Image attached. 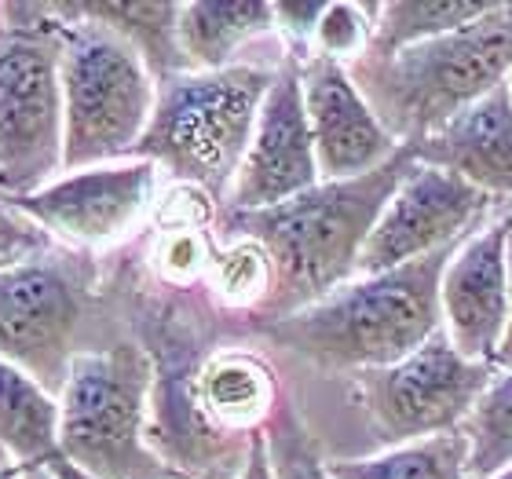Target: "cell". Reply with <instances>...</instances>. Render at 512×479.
<instances>
[{
	"label": "cell",
	"mask_w": 512,
	"mask_h": 479,
	"mask_svg": "<svg viewBox=\"0 0 512 479\" xmlns=\"http://www.w3.org/2000/svg\"><path fill=\"white\" fill-rule=\"evenodd\" d=\"M414 165V150L399 147L381 169L355 180H322L275 209H220V231L227 238H253L275 260V293L256 322L286 319L352 282L377 216Z\"/></svg>",
	"instance_id": "obj_1"
},
{
	"label": "cell",
	"mask_w": 512,
	"mask_h": 479,
	"mask_svg": "<svg viewBox=\"0 0 512 479\" xmlns=\"http://www.w3.org/2000/svg\"><path fill=\"white\" fill-rule=\"evenodd\" d=\"M458 245L381 275H355L286 319L256 322L275 344L322 370L363 373L406 359L443 330L439 282Z\"/></svg>",
	"instance_id": "obj_2"
},
{
	"label": "cell",
	"mask_w": 512,
	"mask_h": 479,
	"mask_svg": "<svg viewBox=\"0 0 512 479\" xmlns=\"http://www.w3.org/2000/svg\"><path fill=\"white\" fill-rule=\"evenodd\" d=\"M512 70V4H494L487 15L403 52H366L348 66L352 81L395 136L399 147H417L465 110L509 81Z\"/></svg>",
	"instance_id": "obj_3"
},
{
	"label": "cell",
	"mask_w": 512,
	"mask_h": 479,
	"mask_svg": "<svg viewBox=\"0 0 512 479\" xmlns=\"http://www.w3.org/2000/svg\"><path fill=\"white\" fill-rule=\"evenodd\" d=\"M275 74L278 66L238 63L227 70H191L158 85L136 158L227 202Z\"/></svg>",
	"instance_id": "obj_4"
},
{
	"label": "cell",
	"mask_w": 512,
	"mask_h": 479,
	"mask_svg": "<svg viewBox=\"0 0 512 479\" xmlns=\"http://www.w3.org/2000/svg\"><path fill=\"white\" fill-rule=\"evenodd\" d=\"M63 22V172L136 158L158 103V81L107 26L85 19L77 4H52Z\"/></svg>",
	"instance_id": "obj_5"
},
{
	"label": "cell",
	"mask_w": 512,
	"mask_h": 479,
	"mask_svg": "<svg viewBox=\"0 0 512 479\" xmlns=\"http://www.w3.org/2000/svg\"><path fill=\"white\" fill-rule=\"evenodd\" d=\"M154 359L118 341L77 352L59 395L63 454L88 479H183L147 443V403Z\"/></svg>",
	"instance_id": "obj_6"
},
{
	"label": "cell",
	"mask_w": 512,
	"mask_h": 479,
	"mask_svg": "<svg viewBox=\"0 0 512 479\" xmlns=\"http://www.w3.org/2000/svg\"><path fill=\"white\" fill-rule=\"evenodd\" d=\"M0 30V198H22L63 172V22L52 4H26Z\"/></svg>",
	"instance_id": "obj_7"
},
{
	"label": "cell",
	"mask_w": 512,
	"mask_h": 479,
	"mask_svg": "<svg viewBox=\"0 0 512 479\" xmlns=\"http://www.w3.org/2000/svg\"><path fill=\"white\" fill-rule=\"evenodd\" d=\"M491 362H472L439 330L428 344L381 370L352 373L370 425L388 447L458 432L494 377Z\"/></svg>",
	"instance_id": "obj_8"
},
{
	"label": "cell",
	"mask_w": 512,
	"mask_h": 479,
	"mask_svg": "<svg viewBox=\"0 0 512 479\" xmlns=\"http://www.w3.org/2000/svg\"><path fill=\"white\" fill-rule=\"evenodd\" d=\"M85 286L63 264L26 260L0 267V359L19 366L55 399L77 359Z\"/></svg>",
	"instance_id": "obj_9"
},
{
	"label": "cell",
	"mask_w": 512,
	"mask_h": 479,
	"mask_svg": "<svg viewBox=\"0 0 512 479\" xmlns=\"http://www.w3.org/2000/svg\"><path fill=\"white\" fill-rule=\"evenodd\" d=\"M491 213V198L472 183L436 165L417 161L406 180L395 187L374 235L359 256V275L395 271L476 235Z\"/></svg>",
	"instance_id": "obj_10"
},
{
	"label": "cell",
	"mask_w": 512,
	"mask_h": 479,
	"mask_svg": "<svg viewBox=\"0 0 512 479\" xmlns=\"http://www.w3.org/2000/svg\"><path fill=\"white\" fill-rule=\"evenodd\" d=\"M158 165L128 158L55 176L48 187L8 198L48 235L81 249H107L143 224L158 191Z\"/></svg>",
	"instance_id": "obj_11"
},
{
	"label": "cell",
	"mask_w": 512,
	"mask_h": 479,
	"mask_svg": "<svg viewBox=\"0 0 512 479\" xmlns=\"http://www.w3.org/2000/svg\"><path fill=\"white\" fill-rule=\"evenodd\" d=\"M315 183H322V172L319 158H315L308 110H304L300 63L286 55L267 88L246 161L238 169L224 209H235V213L275 209V205L293 202L304 191H311Z\"/></svg>",
	"instance_id": "obj_12"
},
{
	"label": "cell",
	"mask_w": 512,
	"mask_h": 479,
	"mask_svg": "<svg viewBox=\"0 0 512 479\" xmlns=\"http://www.w3.org/2000/svg\"><path fill=\"white\" fill-rule=\"evenodd\" d=\"M509 231L512 216L483 224L454 249L439 282V315L447 341L472 362H491L509 319Z\"/></svg>",
	"instance_id": "obj_13"
},
{
	"label": "cell",
	"mask_w": 512,
	"mask_h": 479,
	"mask_svg": "<svg viewBox=\"0 0 512 479\" xmlns=\"http://www.w3.org/2000/svg\"><path fill=\"white\" fill-rule=\"evenodd\" d=\"M297 63L322 180H355L399 154L395 136L366 103L348 66L322 55H304Z\"/></svg>",
	"instance_id": "obj_14"
},
{
	"label": "cell",
	"mask_w": 512,
	"mask_h": 479,
	"mask_svg": "<svg viewBox=\"0 0 512 479\" xmlns=\"http://www.w3.org/2000/svg\"><path fill=\"white\" fill-rule=\"evenodd\" d=\"M417 161L447 169L483 191L491 202H512V99L509 88H498L472 110L454 118L436 136L421 139Z\"/></svg>",
	"instance_id": "obj_15"
},
{
	"label": "cell",
	"mask_w": 512,
	"mask_h": 479,
	"mask_svg": "<svg viewBox=\"0 0 512 479\" xmlns=\"http://www.w3.org/2000/svg\"><path fill=\"white\" fill-rule=\"evenodd\" d=\"M0 454L19 472L48 469L63 479H88L63 454L59 399L8 359H0Z\"/></svg>",
	"instance_id": "obj_16"
},
{
	"label": "cell",
	"mask_w": 512,
	"mask_h": 479,
	"mask_svg": "<svg viewBox=\"0 0 512 479\" xmlns=\"http://www.w3.org/2000/svg\"><path fill=\"white\" fill-rule=\"evenodd\" d=\"M194 406L220 432L256 436L278 406L275 373L249 352H220L194 373Z\"/></svg>",
	"instance_id": "obj_17"
},
{
	"label": "cell",
	"mask_w": 512,
	"mask_h": 479,
	"mask_svg": "<svg viewBox=\"0 0 512 479\" xmlns=\"http://www.w3.org/2000/svg\"><path fill=\"white\" fill-rule=\"evenodd\" d=\"M275 4H180V44L191 70H227L246 44L275 33Z\"/></svg>",
	"instance_id": "obj_18"
},
{
	"label": "cell",
	"mask_w": 512,
	"mask_h": 479,
	"mask_svg": "<svg viewBox=\"0 0 512 479\" xmlns=\"http://www.w3.org/2000/svg\"><path fill=\"white\" fill-rule=\"evenodd\" d=\"M77 11L118 33L158 85L191 74L180 44V4H77Z\"/></svg>",
	"instance_id": "obj_19"
},
{
	"label": "cell",
	"mask_w": 512,
	"mask_h": 479,
	"mask_svg": "<svg viewBox=\"0 0 512 479\" xmlns=\"http://www.w3.org/2000/svg\"><path fill=\"white\" fill-rule=\"evenodd\" d=\"M333 479H472L465 432H443L403 447H388L374 458L330 461Z\"/></svg>",
	"instance_id": "obj_20"
},
{
	"label": "cell",
	"mask_w": 512,
	"mask_h": 479,
	"mask_svg": "<svg viewBox=\"0 0 512 479\" xmlns=\"http://www.w3.org/2000/svg\"><path fill=\"white\" fill-rule=\"evenodd\" d=\"M205 286L216 304L227 311H249L256 319L275 293V260L253 238H227V245H216Z\"/></svg>",
	"instance_id": "obj_21"
},
{
	"label": "cell",
	"mask_w": 512,
	"mask_h": 479,
	"mask_svg": "<svg viewBox=\"0 0 512 479\" xmlns=\"http://www.w3.org/2000/svg\"><path fill=\"white\" fill-rule=\"evenodd\" d=\"M491 8L494 4H469V0H392V4H381L377 37L370 52H403L410 44L461 30V26L476 22L480 15H487Z\"/></svg>",
	"instance_id": "obj_22"
},
{
	"label": "cell",
	"mask_w": 512,
	"mask_h": 479,
	"mask_svg": "<svg viewBox=\"0 0 512 479\" xmlns=\"http://www.w3.org/2000/svg\"><path fill=\"white\" fill-rule=\"evenodd\" d=\"M469 439V476L491 479L512 465V370H498L461 425Z\"/></svg>",
	"instance_id": "obj_23"
},
{
	"label": "cell",
	"mask_w": 512,
	"mask_h": 479,
	"mask_svg": "<svg viewBox=\"0 0 512 479\" xmlns=\"http://www.w3.org/2000/svg\"><path fill=\"white\" fill-rule=\"evenodd\" d=\"M377 19H381V4H352V0L326 4L308 55H322V59H333L341 66L359 63L374 48Z\"/></svg>",
	"instance_id": "obj_24"
},
{
	"label": "cell",
	"mask_w": 512,
	"mask_h": 479,
	"mask_svg": "<svg viewBox=\"0 0 512 479\" xmlns=\"http://www.w3.org/2000/svg\"><path fill=\"white\" fill-rule=\"evenodd\" d=\"M216 242L205 227H161L150 245V271L172 289H191L209 278Z\"/></svg>",
	"instance_id": "obj_25"
},
{
	"label": "cell",
	"mask_w": 512,
	"mask_h": 479,
	"mask_svg": "<svg viewBox=\"0 0 512 479\" xmlns=\"http://www.w3.org/2000/svg\"><path fill=\"white\" fill-rule=\"evenodd\" d=\"M267 450H271V472L275 479H333L330 465L311 450V443L300 436L293 417L282 414L275 432H264Z\"/></svg>",
	"instance_id": "obj_26"
},
{
	"label": "cell",
	"mask_w": 512,
	"mask_h": 479,
	"mask_svg": "<svg viewBox=\"0 0 512 479\" xmlns=\"http://www.w3.org/2000/svg\"><path fill=\"white\" fill-rule=\"evenodd\" d=\"M52 235L37 227L26 213H19L8 198H0V267H15L48 253Z\"/></svg>",
	"instance_id": "obj_27"
},
{
	"label": "cell",
	"mask_w": 512,
	"mask_h": 479,
	"mask_svg": "<svg viewBox=\"0 0 512 479\" xmlns=\"http://www.w3.org/2000/svg\"><path fill=\"white\" fill-rule=\"evenodd\" d=\"M326 4H275V26L278 33H286L289 48H293V59H304L311 52V37H315V26H319V15Z\"/></svg>",
	"instance_id": "obj_28"
},
{
	"label": "cell",
	"mask_w": 512,
	"mask_h": 479,
	"mask_svg": "<svg viewBox=\"0 0 512 479\" xmlns=\"http://www.w3.org/2000/svg\"><path fill=\"white\" fill-rule=\"evenodd\" d=\"M238 479H275V472H271V450H267L264 432L249 436V450H246L242 469H238Z\"/></svg>",
	"instance_id": "obj_29"
},
{
	"label": "cell",
	"mask_w": 512,
	"mask_h": 479,
	"mask_svg": "<svg viewBox=\"0 0 512 479\" xmlns=\"http://www.w3.org/2000/svg\"><path fill=\"white\" fill-rule=\"evenodd\" d=\"M494 370H512V231H509V319H505L502 348L494 355Z\"/></svg>",
	"instance_id": "obj_30"
},
{
	"label": "cell",
	"mask_w": 512,
	"mask_h": 479,
	"mask_svg": "<svg viewBox=\"0 0 512 479\" xmlns=\"http://www.w3.org/2000/svg\"><path fill=\"white\" fill-rule=\"evenodd\" d=\"M22 479H63V476H55L48 469H33V472H22Z\"/></svg>",
	"instance_id": "obj_31"
},
{
	"label": "cell",
	"mask_w": 512,
	"mask_h": 479,
	"mask_svg": "<svg viewBox=\"0 0 512 479\" xmlns=\"http://www.w3.org/2000/svg\"><path fill=\"white\" fill-rule=\"evenodd\" d=\"M0 479H22V472L11 469V465H8V469H0Z\"/></svg>",
	"instance_id": "obj_32"
},
{
	"label": "cell",
	"mask_w": 512,
	"mask_h": 479,
	"mask_svg": "<svg viewBox=\"0 0 512 479\" xmlns=\"http://www.w3.org/2000/svg\"><path fill=\"white\" fill-rule=\"evenodd\" d=\"M491 479H512V465H509V469H502V472H494Z\"/></svg>",
	"instance_id": "obj_33"
},
{
	"label": "cell",
	"mask_w": 512,
	"mask_h": 479,
	"mask_svg": "<svg viewBox=\"0 0 512 479\" xmlns=\"http://www.w3.org/2000/svg\"><path fill=\"white\" fill-rule=\"evenodd\" d=\"M505 88H509V99H512V70H509V81H505Z\"/></svg>",
	"instance_id": "obj_34"
}]
</instances>
